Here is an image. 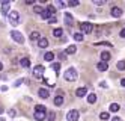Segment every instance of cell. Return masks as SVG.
Masks as SVG:
<instances>
[{
	"label": "cell",
	"instance_id": "1",
	"mask_svg": "<svg viewBox=\"0 0 125 121\" xmlns=\"http://www.w3.org/2000/svg\"><path fill=\"white\" fill-rule=\"evenodd\" d=\"M63 77H65V80H68V82H74V80H77V77H78V74H77V70L75 68H68L66 71H65V74H63Z\"/></svg>",
	"mask_w": 125,
	"mask_h": 121
},
{
	"label": "cell",
	"instance_id": "2",
	"mask_svg": "<svg viewBox=\"0 0 125 121\" xmlns=\"http://www.w3.org/2000/svg\"><path fill=\"white\" fill-rule=\"evenodd\" d=\"M8 17H9V23H11V26H18V23H20V14H18V11H9V14H8Z\"/></svg>",
	"mask_w": 125,
	"mask_h": 121
},
{
	"label": "cell",
	"instance_id": "3",
	"mask_svg": "<svg viewBox=\"0 0 125 121\" xmlns=\"http://www.w3.org/2000/svg\"><path fill=\"white\" fill-rule=\"evenodd\" d=\"M11 38H12L15 42H18V44H24V36H23V33L17 32V30H12V32H11Z\"/></svg>",
	"mask_w": 125,
	"mask_h": 121
},
{
	"label": "cell",
	"instance_id": "4",
	"mask_svg": "<svg viewBox=\"0 0 125 121\" xmlns=\"http://www.w3.org/2000/svg\"><path fill=\"white\" fill-rule=\"evenodd\" d=\"M78 118H80V114H78V110H75V109H71L69 112L66 114V120L68 121H78Z\"/></svg>",
	"mask_w": 125,
	"mask_h": 121
},
{
	"label": "cell",
	"instance_id": "5",
	"mask_svg": "<svg viewBox=\"0 0 125 121\" xmlns=\"http://www.w3.org/2000/svg\"><path fill=\"white\" fill-rule=\"evenodd\" d=\"M80 29H82L83 33H91V32L94 30V24L89 23V21H84V23L80 24Z\"/></svg>",
	"mask_w": 125,
	"mask_h": 121
},
{
	"label": "cell",
	"instance_id": "6",
	"mask_svg": "<svg viewBox=\"0 0 125 121\" xmlns=\"http://www.w3.org/2000/svg\"><path fill=\"white\" fill-rule=\"evenodd\" d=\"M44 71H45V68H44V65H36V67L33 68V76L36 79H41L44 76Z\"/></svg>",
	"mask_w": 125,
	"mask_h": 121
},
{
	"label": "cell",
	"instance_id": "7",
	"mask_svg": "<svg viewBox=\"0 0 125 121\" xmlns=\"http://www.w3.org/2000/svg\"><path fill=\"white\" fill-rule=\"evenodd\" d=\"M110 14H112V17H115V18H121V17H122V9L118 8V6H113L112 11H110Z\"/></svg>",
	"mask_w": 125,
	"mask_h": 121
},
{
	"label": "cell",
	"instance_id": "8",
	"mask_svg": "<svg viewBox=\"0 0 125 121\" xmlns=\"http://www.w3.org/2000/svg\"><path fill=\"white\" fill-rule=\"evenodd\" d=\"M38 95H39L41 98H44V100H47V98L50 97V92H48V89H45V88H41V89L38 91Z\"/></svg>",
	"mask_w": 125,
	"mask_h": 121
},
{
	"label": "cell",
	"instance_id": "9",
	"mask_svg": "<svg viewBox=\"0 0 125 121\" xmlns=\"http://www.w3.org/2000/svg\"><path fill=\"white\" fill-rule=\"evenodd\" d=\"M96 68L98 70H100V71H107V68H109V64H107V62H98L96 64Z\"/></svg>",
	"mask_w": 125,
	"mask_h": 121
},
{
	"label": "cell",
	"instance_id": "10",
	"mask_svg": "<svg viewBox=\"0 0 125 121\" xmlns=\"http://www.w3.org/2000/svg\"><path fill=\"white\" fill-rule=\"evenodd\" d=\"M73 21H74L73 15H71L69 12H65V24H68V26H73Z\"/></svg>",
	"mask_w": 125,
	"mask_h": 121
},
{
	"label": "cell",
	"instance_id": "11",
	"mask_svg": "<svg viewBox=\"0 0 125 121\" xmlns=\"http://www.w3.org/2000/svg\"><path fill=\"white\" fill-rule=\"evenodd\" d=\"M45 117H47L45 112H35V120H36V121H44Z\"/></svg>",
	"mask_w": 125,
	"mask_h": 121
},
{
	"label": "cell",
	"instance_id": "12",
	"mask_svg": "<svg viewBox=\"0 0 125 121\" xmlns=\"http://www.w3.org/2000/svg\"><path fill=\"white\" fill-rule=\"evenodd\" d=\"M86 94H87V89H86L84 86H83V88H78V89L75 91V95H77V97H84Z\"/></svg>",
	"mask_w": 125,
	"mask_h": 121
},
{
	"label": "cell",
	"instance_id": "13",
	"mask_svg": "<svg viewBox=\"0 0 125 121\" xmlns=\"http://www.w3.org/2000/svg\"><path fill=\"white\" fill-rule=\"evenodd\" d=\"M38 45L41 49H45V47H48V40L47 38H41L39 41H38Z\"/></svg>",
	"mask_w": 125,
	"mask_h": 121
},
{
	"label": "cell",
	"instance_id": "14",
	"mask_svg": "<svg viewBox=\"0 0 125 121\" xmlns=\"http://www.w3.org/2000/svg\"><path fill=\"white\" fill-rule=\"evenodd\" d=\"M110 61V53L109 52H101V62H109Z\"/></svg>",
	"mask_w": 125,
	"mask_h": 121
},
{
	"label": "cell",
	"instance_id": "15",
	"mask_svg": "<svg viewBox=\"0 0 125 121\" xmlns=\"http://www.w3.org/2000/svg\"><path fill=\"white\" fill-rule=\"evenodd\" d=\"M20 64H21L23 68H29V67H30V61H29V58H23V59H20Z\"/></svg>",
	"mask_w": 125,
	"mask_h": 121
},
{
	"label": "cell",
	"instance_id": "16",
	"mask_svg": "<svg viewBox=\"0 0 125 121\" xmlns=\"http://www.w3.org/2000/svg\"><path fill=\"white\" fill-rule=\"evenodd\" d=\"M75 52H77V47H75V45H68L66 50H65V53H66V54H74Z\"/></svg>",
	"mask_w": 125,
	"mask_h": 121
},
{
	"label": "cell",
	"instance_id": "17",
	"mask_svg": "<svg viewBox=\"0 0 125 121\" xmlns=\"http://www.w3.org/2000/svg\"><path fill=\"white\" fill-rule=\"evenodd\" d=\"M41 18H42V20H50V18H51V14L47 11V9H44V11L41 12Z\"/></svg>",
	"mask_w": 125,
	"mask_h": 121
},
{
	"label": "cell",
	"instance_id": "18",
	"mask_svg": "<svg viewBox=\"0 0 125 121\" xmlns=\"http://www.w3.org/2000/svg\"><path fill=\"white\" fill-rule=\"evenodd\" d=\"M44 59L48 61V62H51L53 59H54V53H53V52H47L45 54H44Z\"/></svg>",
	"mask_w": 125,
	"mask_h": 121
},
{
	"label": "cell",
	"instance_id": "19",
	"mask_svg": "<svg viewBox=\"0 0 125 121\" xmlns=\"http://www.w3.org/2000/svg\"><path fill=\"white\" fill-rule=\"evenodd\" d=\"M39 40H41L39 32H32L30 33V41H39Z\"/></svg>",
	"mask_w": 125,
	"mask_h": 121
},
{
	"label": "cell",
	"instance_id": "20",
	"mask_svg": "<svg viewBox=\"0 0 125 121\" xmlns=\"http://www.w3.org/2000/svg\"><path fill=\"white\" fill-rule=\"evenodd\" d=\"M87 101H89L91 105H94L95 101H96V94H94V92H92V94H89V95H87Z\"/></svg>",
	"mask_w": 125,
	"mask_h": 121
},
{
	"label": "cell",
	"instance_id": "21",
	"mask_svg": "<svg viewBox=\"0 0 125 121\" xmlns=\"http://www.w3.org/2000/svg\"><path fill=\"white\" fill-rule=\"evenodd\" d=\"M54 105H56V106H62V105H63V97H62V95H57V97L54 98Z\"/></svg>",
	"mask_w": 125,
	"mask_h": 121
},
{
	"label": "cell",
	"instance_id": "22",
	"mask_svg": "<svg viewBox=\"0 0 125 121\" xmlns=\"http://www.w3.org/2000/svg\"><path fill=\"white\" fill-rule=\"evenodd\" d=\"M35 112H47V108L42 105H36L35 106Z\"/></svg>",
	"mask_w": 125,
	"mask_h": 121
},
{
	"label": "cell",
	"instance_id": "23",
	"mask_svg": "<svg viewBox=\"0 0 125 121\" xmlns=\"http://www.w3.org/2000/svg\"><path fill=\"white\" fill-rule=\"evenodd\" d=\"M53 35H54L56 38H59V36H62V35H63V30H62L60 27H57V29H54V30H53Z\"/></svg>",
	"mask_w": 125,
	"mask_h": 121
},
{
	"label": "cell",
	"instance_id": "24",
	"mask_svg": "<svg viewBox=\"0 0 125 121\" xmlns=\"http://www.w3.org/2000/svg\"><path fill=\"white\" fill-rule=\"evenodd\" d=\"M109 109H110V112H118V110H119V105L118 103H112Z\"/></svg>",
	"mask_w": 125,
	"mask_h": 121
},
{
	"label": "cell",
	"instance_id": "25",
	"mask_svg": "<svg viewBox=\"0 0 125 121\" xmlns=\"http://www.w3.org/2000/svg\"><path fill=\"white\" fill-rule=\"evenodd\" d=\"M83 38H84V36H83V33H82V32L74 33V40H75V41H83Z\"/></svg>",
	"mask_w": 125,
	"mask_h": 121
},
{
	"label": "cell",
	"instance_id": "26",
	"mask_svg": "<svg viewBox=\"0 0 125 121\" xmlns=\"http://www.w3.org/2000/svg\"><path fill=\"white\" fill-rule=\"evenodd\" d=\"M100 118H101L103 121H107V120L110 118V114H109V112H101V114H100Z\"/></svg>",
	"mask_w": 125,
	"mask_h": 121
},
{
	"label": "cell",
	"instance_id": "27",
	"mask_svg": "<svg viewBox=\"0 0 125 121\" xmlns=\"http://www.w3.org/2000/svg\"><path fill=\"white\" fill-rule=\"evenodd\" d=\"M116 67H118V70H125V61H118V64H116Z\"/></svg>",
	"mask_w": 125,
	"mask_h": 121
},
{
	"label": "cell",
	"instance_id": "28",
	"mask_svg": "<svg viewBox=\"0 0 125 121\" xmlns=\"http://www.w3.org/2000/svg\"><path fill=\"white\" fill-rule=\"evenodd\" d=\"M95 45H105V47H112V42H109V41H101V42H95Z\"/></svg>",
	"mask_w": 125,
	"mask_h": 121
},
{
	"label": "cell",
	"instance_id": "29",
	"mask_svg": "<svg viewBox=\"0 0 125 121\" xmlns=\"http://www.w3.org/2000/svg\"><path fill=\"white\" fill-rule=\"evenodd\" d=\"M42 11H44V9H42L39 5H35V6H33V12H36V14H41Z\"/></svg>",
	"mask_w": 125,
	"mask_h": 121
},
{
	"label": "cell",
	"instance_id": "30",
	"mask_svg": "<svg viewBox=\"0 0 125 121\" xmlns=\"http://www.w3.org/2000/svg\"><path fill=\"white\" fill-rule=\"evenodd\" d=\"M47 11H48V12L53 15V14H56V8L53 6V5H48V6H47Z\"/></svg>",
	"mask_w": 125,
	"mask_h": 121
},
{
	"label": "cell",
	"instance_id": "31",
	"mask_svg": "<svg viewBox=\"0 0 125 121\" xmlns=\"http://www.w3.org/2000/svg\"><path fill=\"white\" fill-rule=\"evenodd\" d=\"M51 70H54V71H59V70H60V64H59V62H54V64H51Z\"/></svg>",
	"mask_w": 125,
	"mask_h": 121
},
{
	"label": "cell",
	"instance_id": "32",
	"mask_svg": "<svg viewBox=\"0 0 125 121\" xmlns=\"http://www.w3.org/2000/svg\"><path fill=\"white\" fill-rule=\"evenodd\" d=\"M80 5V2L78 0H71V2L68 3V6H71V8H74V6H78Z\"/></svg>",
	"mask_w": 125,
	"mask_h": 121
},
{
	"label": "cell",
	"instance_id": "33",
	"mask_svg": "<svg viewBox=\"0 0 125 121\" xmlns=\"http://www.w3.org/2000/svg\"><path fill=\"white\" fill-rule=\"evenodd\" d=\"M24 80H26V79H18V80H15V83H14V86H15V88H17V86H20V85H21V83H23Z\"/></svg>",
	"mask_w": 125,
	"mask_h": 121
},
{
	"label": "cell",
	"instance_id": "34",
	"mask_svg": "<svg viewBox=\"0 0 125 121\" xmlns=\"http://www.w3.org/2000/svg\"><path fill=\"white\" fill-rule=\"evenodd\" d=\"M94 3L98 5V6H103V5L105 3V0H94Z\"/></svg>",
	"mask_w": 125,
	"mask_h": 121
},
{
	"label": "cell",
	"instance_id": "35",
	"mask_svg": "<svg viewBox=\"0 0 125 121\" xmlns=\"http://www.w3.org/2000/svg\"><path fill=\"white\" fill-rule=\"evenodd\" d=\"M56 6H57V8H65V3L60 2V0H56Z\"/></svg>",
	"mask_w": 125,
	"mask_h": 121
},
{
	"label": "cell",
	"instance_id": "36",
	"mask_svg": "<svg viewBox=\"0 0 125 121\" xmlns=\"http://www.w3.org/2000/svg\"><path fill=\"white\" fill-rule=\"evenodd\" d=\"M8 115H9V117H15V115H17V112H15L14 109H9V110H8Z\"/></svg>",
	"mask_w": 125,
	"mask_h": 121
},
{
	"label": "cell",
	"instance_id": "37",
	"mask_svg": "<svg viewBox=\"0 0 125 121\" xmlns=\"http://www.w3.org/2000/svg\"><path fill=\"white\" fill-rule=\"evenodd\" d=\"M54 118H56V114H54V112H50V114H48V120H50V121H53Z\"/></svg>",
	"mask_w": 125,
	"mask_h": 121
},
{
	"label": "cell",
	"instance_id": "38",
	"mask_svg": "<svg viewBox=\"0 0 125 121\" xmlns=\"http://www.w3.org/2000/svg\"><path fill=\"white\" fill-rule=\"evenodd\" d=\"M56 21H57V20H56V17H54V15H53V17L50 18V20H48V23H50V24H54Z\"/></svg>",
	"mask_w": 125,
	"mask_h": 121
},
{
	"label": "cell",
	"instance_id": "39",
	"mask_svg": "<svg viewBox=\"0 0 125 121\" xmlns=\"http://www.w3.org/2000/svg\"><path fill=\"white\" fill-rule=\"evenodd\" d=\"M59 58H60V59H65V58H66V53H65V52H62V53L59 54Z\"/></svg>",
	"mask_w": 125,
	"mask_h": 121
},
{
	"label": "cell",
	"instance_id": "40",
	"mask_svg": "<svg viewBox=\"0 0 125 121\" xmlns=\"http://www.w3.org/2000/svg\"><path fill=\"white\" fill-rule=\"evenodd\" d=\"M100 86H103V88H107V82H101V83H100Z\"/></svg>",
	"mask_w": 125,
	"mask_h": 121
},
{
	"label": "cell",
	"instance_id": "41",
	"mask_svg": "<svg viewBox=\"0 0 125 121\" xmlns=\"http://www.w3.org/2000/svg\"><path fill=\"white\" fill-rule=\"evenodd\" d=\"M121 38H125V29L121 30Z\"/></svg>",
	"mask_w": 125,
	"mask_h": 121
},
{
	"label": "cell",
	"instance_id": "42",
	"mask_svg": "<svg viewBox=\"0 0 125 121\" xmlns=\"http://www.w3.org/2000/svg\"><path fill=\"white\" fill-rule=\"evenodd\" d=\"M26 3H27V5H33L35 0H26Z\"/></svg>",
	"mask_w": 125,
	"mask_h": 121
},
{
	"label": "cell",
	"instance_id": "43",
	"mask_svg": "<svg viewBox=\"0 0 125 121\" xmlns=\"http://www.w3.org/2000/svg\"><path fill=\"white\" fill-rule=\"evenodd\" d=\"M121 85H122V86L125 88V79H122V80H121Z\"/></svg>",
	"mask_w": 125,
	"mask_h": 121
},
{
	"label": "cell",
	"instance_id": "44",
	"mask_svg": "<svg viewBox=\"0 0 125 121\" xmlns=\"http://www.w3.org/2000/svg\"><path fill=\"white\" fill-rule=\"evenodd\" d=\"M112 121H121V118H118V117H115V118H113Z\"/></svg>",
	"mask_w": 125,
	"mask_h": 121
},
{
	"label": "cell",
	"instance_id": "45",
	"mask_svg": "<svg viewBox=\"0 0 125 121\" xmlns=\"http://www.w3.org/2000/svg\"><path fill=\"white\" fill-rule=\"evenodd\" d=\"M2 70H3V64H2V62H0V71H2Z\"/></svg>",
	"mask_w": 125,
	"mask_h": 121
},
{
	"label": "cell",
	"instance_id": "46",
	"mask_svg": "<svg viewBox=\"0 0 125 121\" xmlns=\"http://www.w3.org/2000/svg\"><path fill=\"white\" fill-rule=\"evenodd\" d=\"M0 114H3V109L2 108H0Z\"/></svg>",
	"mask_w": 125,
	"mask_h": 121
},
{
	"label": "cell",
	"instance_id": "47",
	"mask_svg": "<svg viewBox=\"0 0 125 121\" xmlns=\"http://www.w3.org/2000/svg\"><path fill=\"white\" fill-rule=\"evenodd\" d=\"M0 121H5V120H3V118H0Z\"/></svg>",
	"mask_w": 125,
	"mask_h": 121
}]
</instances>
